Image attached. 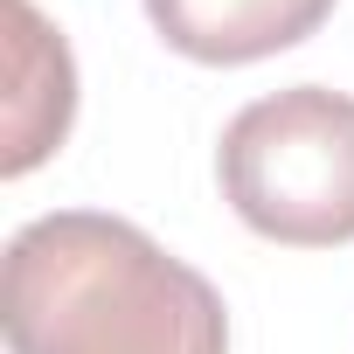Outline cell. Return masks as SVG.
Returning a JSON list of instances; mask_svg holds the SVG:
<instances>
[{
    "label": "cell",
    "instance_id": "cell-1",
    "mask_svg": "<svg viewBox=\"0 0 354 354\" xmlns=\"http://www.w3.org/2000/svg\"><path fill=\"white\" fill-rule=\"evenodd\" d=\"M8 354H230L223 292L104 209L15 230L0 271Z\"/></svg>",
    "mask_w": 354,
    "mask_h": 354
},
{
    "label": "cell",
    "instance_id": "cell-3",
    "mask_svg": "<svg viewBox=\"0 0 354 354\" xmlns=\"http://www.w3.org/2000/svg\"><path fill=\"white\" fill-rule=\"evenodd\" d=\"M326 15H333V0H146V21L160 28V42L216 70L264 63L306 42Z\"/></svg>",
    "mask_w": 354,
    "mask_h": 354
},
{
    "label": "cell",
    "instance_id": "cell-2",
    "mask_svg": "<svg viewBox=\"0 0 354 354\" xmlns=\"http://www.w3.org/2000/svg\"><path fill=\"white\" fill-rule=\"evenodd\" d=\"M223 202L271 243H354V97L292 84L243 104L216 146Z\"/></svg>",
    "mask_w": 354,
    "mask_h": 354
},
{
    "label": "cell",
    "instance_id": "cell-4",
    "mask_svg": "<svg viewBox=\"0 0 354 354\" xmlns=\"http://www.w3.org/2000/svg\"><path fill=\"white\" fill-rule=\"evenodd\" d=\"M15 15V104H8V125H15V146H8V174H28L49 146H63L70 132V111H77V63L63 49L56 28H42V15L28 0H8Z\"/></svg>",
    "mask_w": 354,
    "mask_h": 354
}]
</instances>
